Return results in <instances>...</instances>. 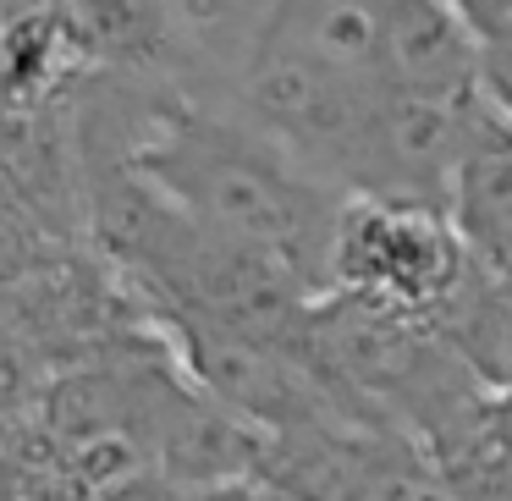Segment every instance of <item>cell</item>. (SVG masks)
Masks as SVG:
<instances>
[{
    "label": "cell",
    "mask_w": 512,
    "mask_h": 501,
    "mask_svg": "<svg viewBox=\"0 0 512 501\" xmlns=\"http://www.w3.org/2000/svg\"><path fill=\"white\" fill-rule=\"evenodd\" d=\"M463 270L468 254L435 204L347 199L331 243L325 298H347L380 314L435 325Z\"/></svg>",
    "instance_id": "obj_2"
},
{
    "label": "cell",
    "mask_w": 512,
    "mask_h": 501,
    "mask_svg": "<svg viewBox=\"0 0 512 501\" xmlns=\"http://www.w3.org/2000/svg\"><path fill=\"white\" fill-rule=\"evenodd\" d=\"M6 6H12V0H0V23H6Z\"/></svg>",
    "instance_id": "obj_8"
},
{
    "label": "cell",
    "mask_w": 512,
    "mask_h": 501,
    "mask_svg": "<svg viewBox=\"0 0 512 501\" xmlns=\"http://www.w3.org/2000/svg\"><path fill=\"white\" fill-rule=\"evenodd\" d=\"M56 12L94 61V72H138V78H177L193 89L171 34L166 0H39Z\"/></svg>",
    "instance_id": "obj_4"
},
{
    "label": "cell",
    "mask_w": 512,
    "mask_h": 501,
    "mask_svg": "<svg viewBox=\"0 0 512 501\" xmlns=\"http://www.w3.org/2000/svg\"><path fill=\"white\" fill-rule=\"evenodd\" d=\"M441 215L457 232L463 254L485 276L512 287V116L490 105L485 94L468 111Z\"/></svg>",
    "instance_id": "obj_3"
},
{
    "label": "cell",
    "mask_w": 512,
    "mask_h": 501,
    "mask_svg": "<svg viewBox=\"0 0 512 501\" xmlns=\"http://www.w3.org/2000/svg\"><path fill=\"white\" fill-rule=\"evenodd\" d=\"M485 100L512 116V39L485 45Z\"/></svg>",
    "instance_id": "obj_7"
},
{
    "label": "cell",
    "mask_w": 512,
    "mask_h": 501,
    "mask_svg": "<svg viewBox=\"0 0 512 501\" xmlns=\"http://www.w3.org/2000/svg\"><path fill=\"white\" fill-rule=\"evenodd\" d=\"M457 17L468 23V34L479 45H496V39H512V0H452Z\"/></svg>",
    "instance_id": "obj_6"
},
{
    "label": "cell",
    "mask_w": 512,
    "mask_h": 501,
    "mask_svg": "<svg viewBox=\"0 0 512 501\" xmlns=\"http://www.w3.org/2000/svg\"><path fill=\"white\" fill-rule=\"evenodd\" d=\"M402 0H281L232 100L292 160L347 199L391 89V28Z\"/></svg>",
    "instance_id": "obj_1"
},
{
    "label": "cell",
    "mask_w": 512,
    "mask_h": 501,
    "mask_svg": "<svg viewBox=\"0 0 512 501\" xmlns=\"http://www.w3.org/2000/svg\"><path fill=\"white\" fill-rule=\"evenodd\" d=\"M94 501H210V496H199V490L155 474V468H127V474L111 479V485L94 490Z\"/></svg>",
    "instance_id": "obj_5"
}]
</instances>
